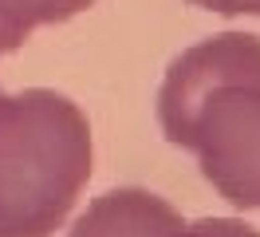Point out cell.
Here are the masks:
<instances>
[{
    "label": "cell",
    "mask_w": 260,
    "mask_h": 237,
    "mask_svg": "<svg viewBox=\"0 0 260 237\" xmlns=\"http://www.w3.org/2000/svg\"><path fill=\"white\" fill-rule=\"evenodd\" d=\"M158 123L229 205L260 214V36L221 32L185 47L158 87Z\"/></svg>",
    "instance_id": "obj_1"
},
{
    "label": "cell",
    "mask_w": 260,
    "mask_h": 237,
    "mask_svg": "<svg viewBox=\"0 0 260 237\" xmlns=\"http://www.w3.org/2000/svg\"><path fill=\"white\" fill-rule=\"evenodd\" d=\"M91 123L51 87L0 91V237H51L91 178Z\"/></svg>",
    "instance_id": "obj_2"
},
{
    "label": "cell",
    "mask_w": 260,
    "mask_h": 237,
    "mask_svg": "<svg viewBox=\"0 0 260 237\" xmlns=\"http://www.w3.org/2000/svg\"><path fill=\"white\" fill-rule=\"evenodd\" d=\"M181 225V214L166 198L142 186H118L99 194L67 237H178Z\"/></svg>",
    "instance_id": "obj_3"
},
{
    "label": "cell",
    "mask_w": 260,
    "mask_h": 237,
    "mask_svg": "<svg viewBox=\"0 0 260 237\" xmlns=\"http://www.w3.org/2000/svg\"><path fill=\"white\" fill-rule=\"evenodd\" d=\"M95 0H0V56L16 51L36 28L63 24L87 12Z\"/></svg>",
    "instance_id": "obj_4"
},
{
    "label": "cell",
    "mask_w": 260,
    "mask_h": 237,
    "mask_svg": "<svg viewBox=\"0 0 260 237\" xmlns=\"http://www.w3.org/2000/svg\"><path fill=\"white\" fill-rule=\"evenodd\" d=\"M178 237H260V229L244 225L241 218H197L185 221Z\"/></svg>",
    "instance_id": "obj_5"
},
{
    "label": "cell",
    "mask_w": 260,
    "mask_h": 237,
    "mask_svg": "<svg viewBox=\"0 0 260 237\" xmlns=\"http://www.w3.org/2000/svg\"><path fill=\"white\" fill-rule=\"evenodd\" d=\"M189 4L221 16H260V0H189Z\"/></svg>",
    "instance_id": "obj_6"
}]
</instances>
